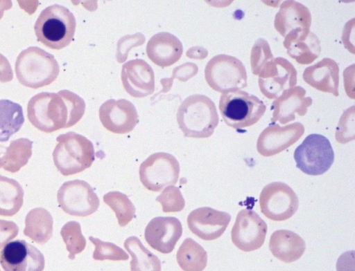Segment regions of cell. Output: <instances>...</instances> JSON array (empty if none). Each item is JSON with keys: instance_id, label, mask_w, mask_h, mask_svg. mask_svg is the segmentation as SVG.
Returning a JSON list of instances; mask_svg holds the SVG:
<instances>
[{"instance_id": "cell-29", "label": "cell", "mask_w": 355, "mask_h": 271, "mask_svg": "<svg viewBox=\"0 0 355 271\" xmlns=\"http://www.w3.org/2000/svg\"><path fill=\"white\" fill-rule=\"evenodd\" d=\"M24 190L15 179L0 175V216L16 214L24 203Z\"/></svg>"}, {"instance_id": "cell-24", "label": "cell", "mask_w": 355, "mask_h": 271, "mask_svg": "<svg viewBox=\"0 0 355 271\" xmlns=\"http://www.w3.org/2000/svg\"><path fill=\"white\" fill-rule=\"evenodd\" d=\"M283 44L287 54L301 64L312 63L321 50L319 39L310 30L286 35Z\"/></svg>"}, {"instance_id": "cell-3", "label": "cell", "mask_w": 355, "mask_h": 271, "mask_svg": "<svg viewBox=\"0 0 355 271\" xmlns=\"http://www.w3.org/2000/svg\"><path fill=\"white\" fill-rule=\"evenodd\" d=\"M76 26L73 14L67 8L55 3L41 12L34 30L38 41L50 48L60 50L71 42Z\"/></svg>"}, {"instance_id": "cell-27", "label": "cell", "mask_w": 355, "mask_h": 271, "mask_svg": "<svg viewBox=\"0 0 355 271\" xmlns=\"http://www.w3.org/2000/svg\"><path fill=\"white\" fill-rule=\"evenodd\" d=\"M123 246L132 257L130 271H161L159 259L147 249L138 237L127 238Z\"/></svg>"}, {"instance_id": "cell-34", "label": "cell", "mask_w": 355, "mask_h": 271, "mask_svg": "<svg viewBox=\"0 0 355 271\" xmlns=\"http://www.w3.org/2000/svg\"><path fill=\"white\" fill-rule=\"evenodd\" d=\"M89 239L95 246L93 253L95 260L125 261L129 259V255L122 248L112 243L92 236H89Z\"/></svg>"}, {"instance_id": "cell-18", "label": "cell", "mask_w": 355, "mask_h": 271, "mask_svg": "<svg viewBox=\"0 0 355 271\" xmlns=\"http://www.w3.org/2000/svg\"><path fill=\"white\" fill-rule=\"evenodd\" d=\"M182 234V225L173 216L153 218L145 228L144 236L148 244L163 253L171 252Z\"/></svg>"}, {"instance_id": "cell-26", "label": "cell", "mask_w": 355, "mask_h": 271, "mask_svg": "<svg viewBox=\"0 0 355 271\" xmlns=\"http://www.w3.org/2000/svg\"><path fill=\"white\" fill-rule=\"evenodd\" d=\"M53 217L48 210L33 208L25 217L24 234L36 243L44 245L53 235Z\"/></svg>"}, {"instance_id": "cell-36", "label": "cell", "mask_w": 355, "mask_h": 271, "mask_svg": "<svg viewBox=\"0 0 355 271\" xmlns=\"http://www.w3.org/2000/svg\"><path fill=\"white\" fill-rule=\"evenodd\" d=\"M273 55L267 41L263 39H258L254 44L250 55L251 69L254 75H258L264 65Z\"/></svg>"}, {"instance_id": "cell-20", "label": "cell", "mask_w": 355, "mask_h": 271, "mask_svg": "<svg viewBox=\"0 0 355 271\" xmlns=\"http://www.w3.org/2000/svg\"><path fill=\"white\" fill-rule=\"evenodd\" d=\"M305 95L306 90L300 86L284 91L272 102V122L285 124L293 121L296 114L304 115L313 102L312 98Z\"/></svg>"}, {"instance_id": "cell-8", "label": "cell", "mask_w": 355, "mask_h": 271, "mask_svg": "<svg viewBox=\"0 0 355 271\" xmlns=\"http://www.w3.org/2000/svg\"><path fill=\"white\" fill-rule=\"evenodd\" d=\"M296 167L306 174L318 176L327 171L334 160L329 140L324 136L312 133L297 146L293 154Z\"/></svg>"}, {"instance_id": "cell-19", "label": "cell", "mask_w": 355, "mask_h": 271, "mask_svg": "<svg viewBox=\"0 0 355 271\" xmlns=\"http://www.w3.org/2000/svg\"><path fill=\"white\" fill-rule=\"evenodd\" d=\"M121 81L125 91L134 97H144L155 91L152 67L141 59L128 61L122 66Z\"/></svg>"}, {"instance_id": "cell-2", "label": "cell", "mask_w": 355, "mask_h": 271, "mask_svg": "<svg viewBox=\"0 0 355 271\" xmlns=\"http://www.w3.org/2000/svg\"><path fill=\"white\" fill-rule=\"evenodd\" d=\"M177 121L184 136L205 138L213 134L219 118L209 97L194 94L184 99L178 107Z\"/></svg>"}, {"instance_id": "cell-40", "label": "cell", "mask_w": 355, "mask_h": 271, "mask_svg": "<svg viewBox=\"0 0 355 271\" xmlns=\"http://www.w3.org/2000/svg\"><path fill=\"white\" fill-rule=\"evenodd\" d=\"M1 271V270H0Z\"/></svg>"}, {"instance_id": "cell-12", "label": "cell", "mask_w": 355, "mask_h": 271, "mask_svg": "<svg viewBox=\"0 0 355 271\" xmlns=\"http://www.w3.org/2000/svg\"><path fill=\"white\" fill-rule=\"evenodd\" d=\"M258 84L268 99L279 97L284 91L297 84V71L286 59L279 57L269 60L259 72Z\"/></svg>"}, {"instance_id": "cell-14", "label": "cell", "mask_w": 355, "mask_h": 271, "mask_svg": "<svg viewBox=\"0 0 355 271\" xmlns=\"http://www.w3.org/2000/svg\"><path fill=\"white\" fill-rule=\"evenodd\" d=\"M0 264L4 271H43L44 256L24 240L8 243L0 252Z\"/></svg>"}, {"instance_id": "cell-22", "label": "cell", "mask_w": 355, "mask_h": 271, "mask_svg": "<svg viewBox=\"0 0 355 271\" xmlns=\"http://www.w3.org/2000/svg\"><path fill=\"white\" fill-rule=\"evenodd\" d=\"M148 58L156 65L167 67L177 62L183 53L180 39L174 35L158 32L150 37L146 47Z\"/></svg>"}, {"instance_id": "cell-4", "label": "cell", "mask_w": 355, "mask_h": 271, "mask_svg": "<svg viewBox=\"0 0 355 271\" xmlns=\"http://www.w3.org/2000/svg\"><path fill=\"white\" fill-rule=\"evenodd\" d=\"M15 68L18 81L32 88L50 84L60 72L54 56L37 46L23 50L16 59Z\"/></svg>"}, {"instance_id": "cell-33", "label": "cell", "mask_w": 355, "mask_h": 271, "mask_svg": "<svg viewBox=\"0 0 355 271\" xmlns=\"http://www.w3.org/2000/svg\"><path fill=\"white\" fill-rule=\"evenodd\" d=\"M60 235L69 253L68 256L69 259H74L76 254L85 250L86 239L78 222L71 221L65 223L61 228Z\"/></svg>"}, {"instance_id": "cell-15", "label": "cell", "mask_w": 355, "mask_h": 271, "mask_svg": "<svg viewBox=\"0 0 355 271\" xmlns=\"http://www.w3.org/2000/svg\"><path fill=\"white\" fill-rule=\"evenodd\" d=\"M304 127L294 122L284 127L271 123L259 134L257 149L263 156L276 155L295 143L304 134Z\"/></svg>"}, {"instance_id": "cell-32", "label": "cell", "mask_w": 355, "mask_h": 271, "mask_svg": "<svg viewBox=\"0 0 355 271\" xmlns=\"http://www.w3.org/2000/svg\"><path fill=\"white\" fill-rule=\"evenodd\" d=\"M103 201L115 213L121 227L128 225L134 218L135 205L125 194L117 191H110L103 196Z\"/></svg>"}, {"instance_id": "cell-16", "label": "cell", "mask_w": 355, "mask_h": 271, "mask_svg": "<svg viewBox=\"0 0 355 271\" xmlns=\"http://www.w3.org/2000/svg\"><path fill=\"white\" fill-rule=\"evenodd\" d=\"M98 115L103 126L114 133H129L139 122L135 105L125 99L107 100L100 106Z\"/></svg>"}, {"instance_id": "cell-6", "label": "cell", "mask_w": 355, "mask_h": 271, "mask_svg": "<svg viewBox=\"0 0 355 271\" xmlns=\"http://www.w3.org/2000/svg\"><path fill=\"white\" fill-rule=\"evenodd\" d=\"M219 110L227 125L240 130L257 123L264 115L266 106L255 95L239 90L220 95Z\"/></svg>"}, {"instance_id": "cell-11", "label": "cell", "mask_w": 355, "mask_h": 271, "mask_svg": "<svg viewBox=\"0 0 355 271\" xmlns=\"http://www.w3.org/2000/svg\"><path fill=\"white\" fill-rule=\"evenodd\" d=\"M58 203L67 214L87 216L97 211L100 200L92 186L82 180L64 183L57 193Z\"/></svg>"}, {"instance_id": "cell-30", "label": "cell", "mask_w": 355, "mask_h": 271, "mask_svg": "<svg viewBox=\"0 0 355 271\" xmlns=\"http://www.w3.org/2000/svg\"><path fill=\"white\" fill-rule=\"evenodd\" d=\"M176 259L183 271H202L207 266V254L195 240L187 238L178 248Z\"/></svg>"}, {"instance_id": "cell-9", "label": "cell", "mask_w": 355, "mask_h": 271, "mask_svg": "<svg viewBox=\"0 0 355 271\" xmlns=\"http://www.w3.org/2000/svg\"><path fill=\"white\" fill-rule=\"evenodd\" d=\"M180 169L179 162L173 155L155 153L140 165L139 178L147 189L160 191L165 187L177 183Z\"/></svg>"}, {"instance_id": "cell-31", "label": "cell", "mask_w": 355, "mask_h": 271, "mask_svg": "<svg viewBox=\"0 0 355 271\" xmlns=\"http://www.w3.org/2000/svg\"><path fill=\"white\" fill-rule=\"evenodd\" d=\"M24 122L20 104L9 100H0V142H7L19 131Z\"/></svg>"}, {"instance_id": "cell-10", "label": "cell", "mask_w": 355, "mask_h": 271, "mask_svg": "<svg viewBox=\"0 0 355 271\" xmlns=\"http://www.w3.org/2000/svg\"><path fill=\"white\" fill-rule=\"evenodd\" d=\"M259 206L266 217L272 221H282L290 218L297 212L299 200L288 185L273 182L266 185L261 191Z\"/></svg>"}, {"instance_id": "cell-38", "label": "cell", "mask_w": 355, "mask_h": 271, "mask_svg": "<svg viewBox=\"0 0 355 271\" xmlns=\"http://www.w3.org/2000/svg\"><path fill=\"white\" fill-rule=\"evenodd\" d=\"M13 78V72L8 59L0 53V82L6 83Z\"/></svg>"}, {"instance_id": "cell-25", "label": "cell", "mask_w": 355, "mask_h": 271, "mask_svg": "<svg viewBox=\"0 0 355 271\" xmlns=\"http://www.w3.org/2000/svg\"><path fill=\"white\" fill-rule=\"evenodd\" d=\"M269 249L275 257L288 263L298 260L302 256L306 244L297 234L287 230H279L271 234Z\"/></svg>"}, {"instance_id": "cell-21", "label": "cell", "mask_w": 355, "mask_h": 271, "mask_svg": "<svg viewBox=\"0 0 355 271\" xmlns=\"http://www.w3.org/2000/svg\"><path fill=\"white\" fill-rule=\"evenodd\" d=\"M311 15L309 9L296 1H284L277 12L274 26L284 37L289 34L310 30Z\"/></svg>"}, {"instance_id": "cell-5", "label": "cell", "mask_w": 355, "mask_h": 271, "mask_svg": "<svg viewBox=\"0 0 355 271\" xmlns=\"http://www.w3.org/2000/svg\"><path fill=\"white\" fill-rule=\"evenodd\" d=\"M56 141L53 160L62 175H73L92 166L95 160L94 147L86 137L69 131L59 135Z\"/></svg>"}, {"instance_id": "cell-1", "label": "cell", "mask_w": 355, "mask_h": 271, "mask_svg": "<svg viewBox=\"0 0 355 271\" xmlns=\"http://www.w3.org/2000/svg\"><path fill=\"white\" fill-rule=\"evenodd\" d=\"M84 100L69 90L58 93L41 92L31 98L27 105L30 122L45 133L71 127L83 116Z\"/></svg>"}, {"instance_id": "cell-7", "label": "cell", "mask_w": 355, "mask_h": 271, "mask_svg": "<svg viewBox=\"0 0 355 271\" xmlns=\"http://www.w3.org/2000/svg\"><path fill=\"white\" fill-rule=\"evenodd\" d=\"M205 77L214 91L225 93L247 86V73L243 64L236 57L220 54L213 57L205 68Z\"/></svg>"}, {"instance_id": "cell-39", "label": "cell", "mask_w": 355, "mask_h": 271, "mask_svg": "<svg viewBox=\"0 0 355 271\" xmlns=\"http://www.w3.org/2000/svg\"><path fill=\"white\" fill-rule=\"evenodd\" d=\"M12 2L10 0H0V19L2 18L5 10L12 7Z\"/></svg>"}, {"instance_id": "cell-35", "label": "cell", "mask_w": 355, "mask_h": 271, "mask_svg": "<svg viewBox=\"0 0 355 271\" xmlns=\"http://www.w3.org/2000/svg\"><path fill=\"white\" fill-rule=\"evenodd\" d=\"M156 201L159 203L164 212H178L185 206V200L178 187L167 186L162 193L157 196Z\"/></svg>"}, {"instance_id": "cell-37", "label": "cell", "mask_w": 355, "mask_h": 271, "mask_svg": "<svg viewBox=\"0 0 355 271\" xmlns=\"http://www.w3.org/2000/svg\"><path fill=\"white\" fill-rule=\"evenodd\" d=\"M19 233V227L11 221L0 219V249L15 238Z\"/></svg>"}, {"instance_id": "cell-23", "label": "cell", "mask_w": 355, "mask_h": 271, "mask_svg": "<svg viewBox=\"0 0 355 271\" xmlns=\"http://www.w3.org/2000/svg\"><path fill=\"white\" fill-rule=\"evenodd\" d=\"M304 81L315 89L338 96L339 67L332 59L324 57L304 71Z\"/></svg>"}, {"instance_id": "cell-28", "label": "cell", "mask_w": 355, "mask_h": 271, "mask_svg": "<svg viewBox=\"0 0 355 271\" xmlns=\"http://www.w3.org/2000/svg\"><path fill=\"white\" fill-rule=\"evenodd\" d=\"M33 142L21 138L11 141L3 153H0V168L15 173L26 165L32 156Z\"/></svg>"}, {"instance_id": "cell-17", "label": "cell", "mask_w": 355, "mask_h": 271, "mask_svg": "<svg viewBox=\"0 0 355 271\" xmlns=\"http://www.w3.org/2000/svg\"><path fill=\"white\" fill-rule=\"evenodd\" d=\"M231 221L225 212L209 207H202L191 211L187 217V225L193 234L205 241L219 238Z\"/></svg>"}, {"instance_id": "cell-13", "label": "cell", "mask_w": 355, "mask_h": 271, "mask_svg": "<svg viewBox=\"0 0 355 271\" xmlns=\"http://www.w3.org/2000/svg\"><path fill=\"white\" fill-rule=\"evenodd\" d=\"M267 225L253 210H241L236 218L231 231L234 245L243 252H251L260 248L267 233Z\"/></svg>"}]
</instances>
